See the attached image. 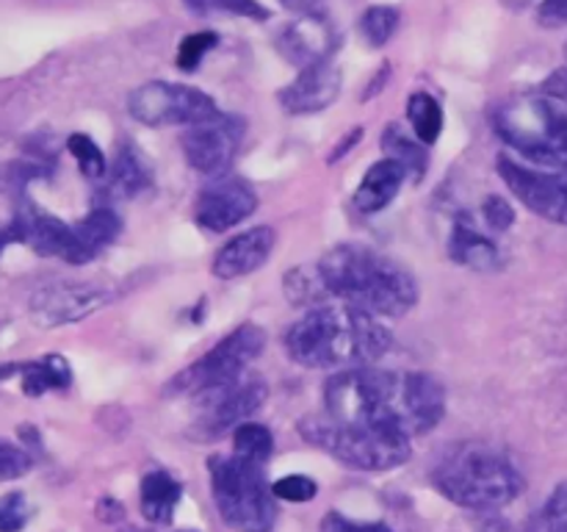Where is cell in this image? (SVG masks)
<instances>
[{
    "mask_svg": "<svg viewBox=\"0 0 567 532\" xmlns=\"http://www.w3.org/2000/svg\"><path fill=\"white\" fill-rule=\"evenodd\" d=\"M482 214H485V222L493 227V231H507V227L515 222L513 205H509L504 197H498V194H491V197L485 200Z\"/></svg>",
    "mask_w": 567,
    "mask_h": 532,
    "instance_id": "36",
    "label": "cell"
},
{
    "mask_svg": "<svg viewBox=\"0 0 567 532\" xmlns=\"http://www.w3.org/2000/svg\"><path fill=\"white\" fill-rule=\"evenodd\" d=\"M31 466L33 460L25 449L0 438V480H17V477L28 474Z\"/></svg>",
    "mask_w": 567,
    "mask_h": 532,
    "instance_id": "33",
    "label": "cell"
},
{
    "mask_svg": "<svg viewBox=\"0 0 567 532\" xmlns=\"http://www.w3.org/2000/svg\"><path fill=\"white\" fill-rule=\"evenodd\" d=\"M540 92H543V98L554 100V103L565 105V109H567V66H559V70H554L551 75L543 81Z\"/></svg>",
    "mask_w": 567,
    "mask_h": 532,
    "instance_id": "38",
    "label": "cell"
},
{
    "mask_svg": "<svg viewBox=\"0 0 567 532\" xmlns=\"http://www.w3.org/2000/svg\"><path fill=\"white\" fill-rule=\"evenodd\" d=\"M286 349L308 369H341V366L374 364L391 349V330L380 316L354 305H319L310 308L286 332Z\"/></svg>",
    "mask_w": 567,
    "mask_h": 532,
    "instance_id": "2",
    "label": "cell"
},
{
    "mask_svg": "<svg viewBox=\"0 0 567 532\" xmlns=\"http://www.w3.org/2000/svg\"><path fill=\"white\" fill-rule=\"evenodd\" d=\"M66 147H70V153L75 155V161H78V166H81L83 175L92 177V181L105 177L109 164H105L103 150H100L97 144L86 136V133H72L70 142H66Z\"/></svg>",
    "mask_w": 567,
    "mask_h": 532,
    "instance_id": "29",
    "label": "cell"
},
{
    "mask_svg": "<svg viewBox=\"0 0 567 532\" xmlns=\"http://www.w3.org/2000/svg\"><path fill=\"white\" fill-rule=\"evenodd\" d=\"M266 382L252 375H241L227 386L214 388L208 393H199L203 399V430L208 436H221L227 430H238L249 416L258 413L266 402Z\"/></svg>",
    "mask_w": 567,
    "mask_h": 532,
    "instance_id": "12",
    "label": "cell"
},
{
    "mask_svg": "<svg viewBox=\"0 0 567 532\" xmlns=\"http://www.w3.org/2000/svg\"><path fill=\"white\" fill-rule=\"evenodd\" d=\"M266 347V332L255 325H241L221 338L214 349L203 355L197 364L183 369L181 375L172 377L169 391L175 393H208L214 388L227 386L238 380Z\"/></svg>",
    "mask_w": 567,
    "mask_h": 532,
    "instance_id": "8",
    "label": "cell"
},
{
    "mask_svg": "<svg viewBox=\"0 0 567 532\" xmlns=\"http://www.w3.org/2000/svg\"><path fill=\"white\" fill-rule=\"evenodd\" d=\"M408 116L413 122L415 139L421 144H435L437 136L443 131V111L432 94L415 92L408 103Z\"/></svg>",
    "mask_w": 567,
    "mask_h": 532,
    "instance_id": "25",
    "label": "cell"
},
{
    "mask_svg": "<svg viewBox=\"0 0 567 532\" xmlns=\"http://www.w3.org/2000/svg\"><path fill=\"white\" fill-rule=\"evenodd\" d=\"M404 175H408V172H404V166L396 164V161H377V164L365 172L358 192H354V205H358V211L374 214V211H382L385 205H391V200L396 197L399 188H402Z\"/></svg>",
    "mask_w": 567,
    "mask_h": 532,
    "instance_id": "20",
    "label": "cell"
},
{
    "mask_svg": "<svg viewBox=\"0 0 567 532\" xmlns=\"http://www.w3.org/2000/svg\"><path fill=\"white\" fill-rule=\"evenodd\" d=\"M181 502V482L166 471H153L142 480V510L155 524H166Z\"/></svg>",
    "mask_w": 567,
    "mask_h": 532,
    "instance_id": "21",
    "label": "cell"
},
{
    "mask_svg": "<svg viewBox=\"0 0 567 532\" xmlns=\"http://www.w3.org/2000/svg\"><path fill=\"white\" fill-rule=\"evenodd\" d=\"M449 249H452V258L457 264L474 266V269H487V266H493L498 260L496 244L482 236L471 222H457Z\"/></svg>",
    "mask_w": 567,
    "mask_h": 532,
    "instance_id": "22",
    "label": "cell"
},
{
    "mask_svg": "<svg viewBox=\"0 0 567 532\" xmlns=\"http://www.w3.org/2000/svg\"><path fill=\"white\" fill-rule=\"evenodd\" d=\"M150 177L144 172L142 161L136 158V153L127 147L120 150L116 155L114 166H111V177H109V188L116 194V197H136L142 188H147Z\"/></svg>",
    "mask_w": 567,
    "mask_h": 532,
    "instance_id": "26",
    "label": "cell"
},
{
    "mask_svg": "<svg viewBox=\"0 0 567 532\" xmlns=\"http://www.w3.org/2000/svg\"><path fill=\"white\" fill-rule=\"evenodd\" d=\"M299 432L310 443L347 463L349 469L388 471L410 458V438L402 432L382 430V427L347 424L330 416H310L299 421Z\"/></svg>",
    "mask_w": 567,
    "mask_h": 532,
    "instance_id": "6",
    "label": "cell"
},
{
    "mask_svg": "<svg viewBox=\"0 0 567 532\" xmlns=\"http://www.w3.org/2000/svg\"><path fill=\"white\" fill-rule=\"evenodd\" d=\"M446 410V391L421 371L358 369L330 377L324 386V416L347 424H369L402 436H424Z\"/></svg>",
    "mask_w": 567,
    "mask_h": 532,
    "instance_id": "1",
    "label": "cell"
},
{
    "mask_svg": "<svg viewBox=\"0 0 567 532\" xmlns=\"http://www.w3.org/2000/svg\"><path fill=\"white\" fill-rule=\"evenodd\" d=\"M321 532H391L388 524H365V521H352L341 513H327L321 521Z\"/></svg>",
    "mask_w": 567,
    "mask_h": 532,
    "instance_id": "37",
    "label": "cell"
},
{
    "mask_svg": "<svg viewBox=\"0 0 567 532\" xmlns=\"http://www.w3.org/2000/svg\"><path fill=\"white\" fill-rule=\"evenodd\" d=\"M258 208L252 186L236 177H216L210 186L199 192L197 200V222L205 231H230L238 222L247 219Z\"/></svg>",
    "mask_w": 567,
    "mask_h": 532,
    "instance_id": "14",
    "label": "cell"
},
{
    "mask_svg": "<svg viewBox=\"0 0 567 532\" xmlns=\"http://www.w3.org/2000/svg\"><path fill=\"white\" fill-rule=\"evenodd\" d=\"M188 9L194 14H210V11H230V14L255 17V20H266L269 11L258 3V0H186Z\"/></svg>",
    "mask_w": 567,
    "mask_h": 532,
    "instance_id": "31",
    "label": "cell"
},
{
    "mask_svg": "<svg viewBox=\"0 0 567 532\" xmlns=\"http://www.w3.org/2000/svg\"><path fill=\"white\" fill-rule=\"evenodd\" d=\"M282 6H288V9H308L310 3H313V0H280Z\"/></svg>",
    "mask_w": 567,
    "mask_h": 532,
    "instance_id": "40",
    "label": "cell"
},
{
    "mask_svg": "<svg viewBox=\"0 0 567 532\" xmlns=\"http://www.w3.org/2000/svg\"><path fill=\"white\" fill-rule=\"evenodd\" d=\"M537 17H540L543 25H548V28L565 25V22H567V0H543Z\"/></svg>",
    "mask_w": 567,
    "mask_h": 532,
    "instance_id": "39",
    "label": "cell"
},
{
    "mask_svg": "<svg viewBox=\"0 0 567 532\" xmlns=\"http://www.w3.org/2000/svg\"><path fill=\"white\" fill-rule=\"evenodd\" d=\"M31 519V508L22 493H6L0 499V532H20Z\"/></svg>",
    "mask_w": 567,
    "mask_h": 532,
    "instance_id": "32",
    "label": "cell"
},
{
    "mask_svg": "<svg viewBox=\"0 0 567 532\" xmlns=\"http://www.w3.org/2000/svg\"><path fill=\"white\" fill-rule=\"evenodd\" d=\"M327 294L374 316H402L419 303V283L404 266L360 244H338L316 266Z\"/></svg>",
    "mask_w": 567,
    "mask_h": 532,
    "instance_id": "3",
    "label": "cell"
},
{
    "mask_svg": "<svg viewBox=\"0 0 567 532\" xmlns=\"http://www.w3.org/2000/svg\"><path fill=\"white\" fill-rule=\"evenodd\" d=\"M22 386L31 397H39L50 388H66L70 386V366L59 355H48L44 360L22 366Z\"/></svg>",
    "mask_w": 567,
    "mask_h": 532,
    "instance_id": "24",
    "label": "cell"
},
{
    "mask_svg": "<svg viewBox=\"0 0 567 532\" xmlns=\"http://www.w3.org/2000/svg\"><path fill=\"white\" fill-rule=\"evenodd\" d=\"M127 111H131L133 120L153 127H192L197 122H205L219 114L214 98H208V94L194 86L166 81H153L133 89L131 98H127Z\"/></svg>",
    "mask_w": 567,
    "mask_h": 532,
    "instance_id": "9",
    "label": "cell"
},
{
    "mask_svg": "<svg viewBox=\"0 0 567 532\" xmlns=\"http://www.w3.org/2000/svg\"><path fill=\"white\" fill-rule=\"evenodd\" d=\"M399 28V11L391 9V6H374L363 14L360 20V31H363L365 42L374 44V48H382V44L391 42V37Z\"/></svg>",
    "mask_w": 567,
    "mask_h": 532,
    "instance_id": "28",
    "label": "cell"
},
{
    "mask_svg": "<svg viewBox=\"0 0 567 532\" xmlns=\"http://www.w3.org/2000/svg\"><path fill=\"white\" fill-rule=\"evenodd\" d=\"M120 216L111 208H94L92 214L83 216L81 222L72 225V242L66 249L64 260L70 264H86V260L97 258L109 244H114V238L120 236Z\"/></svg>",
    "mask_w": 567,
    "mask_h": 532,
    "instance_id": "19",
    "label": "cell"
},
{
    "mask_svg": "<svg viewBox=\"0 0 567 532\" xmlns=\"http://www.w3.org/2000/svg\"><path fill=\"white\" fill-rule=\"evenodd\" d=\"M382 150H385L388 158L396 161V164H402L404 172H408V175H413L415 181H421V177H424L426 150L421 147L419 139H410L399 125L388 127L385 136H382Z\"/></svg>",
    "mask_w": 567,
    "mask_h": 532,
    "instance_id": "23",
    "label": "cell"
},
{
    "mask_svg": "<svg viewBox=\"0 0 567 532\" xmlns=\"http://www.w3.org/2000/svg\"><path fill=\"white\" fill-rule=\"evenodd\" d=\"M341 94V70L332 61L305 66L297 81L288 83L280 92V103L291 114H319L332 105Z\"/></svg>",
    "mask_w": 567,
    "mask_h": 532,
    "instance_id": "15",
    "label": "cell"
},
{
    "mask_svg": "<svg viewBox=\"0 0 567 532\" xmlns=\"http://www.w3.org/2000/svg\"><path fill=\"white\" fill-rule=\"evenodd\" d=\"M233 449H236L233 452L236 458L264 466V460H269L271 449H275V438H271L269 427L247 421V424H241L233 432Z\"/></svg>",
    "mask_w": 567,
    "mask_h": 532,
    "instance_id": "27",
    "label": "cell"
},
{
    "mask_svg": "<svg viewBox=\"0 0 567 532\" xmlns=\"http://www.w3.org/2000/svg\"><path fill=\"white\" fill-rule=\"evenodd\" d=\"M216 44H219V37H216L214 31L192 33V37L183 39L181 50H177V66H181L183 72H194L199 64H203L205 53L214 50Z\"/></svg>",
    "mask_w": 567,
    "mask_h": 532,
    "instance_id": "30",
    "label": "cell"
},
{
    "mask_svg": "<svg viewBox=\"0 0 567 532\" xmlns=\"http://www.w3.org/2000/svg\"><path fill=\"white\" fill-rule=\"evenodd\" d=\"M244 139V120L233 114H216L210 120L197 122L183 133L181 144L186 161L199 175L221 177L236 161L238 147Z\"/></svg>",
    "mask_w": 567,
    "mask_h": 532,
    "instance_id": "10",
    "label": "cell"
},
{
    "mask_svg": "<svg viewBox=\"0 0 567 532\" xmlns=\"http://www.w3.org/2000/svg\"><path fill=\"white\" fill-rule=\"evenodd\" d=\"M496 131L532 164L567 166V114L543 94H520L496 111Z\"/></svg>",
    "mask_w": 567,
    "mask_h": 532,
    "instance_id": "5",
    "label": "cell"
},
{
    "mask_svg": "<svg viewBox=\"0 0 567 532\" xmlns=\"http://www.w3.org/2000/svg\"><path fill=\"white\" fill-rule=\"evenodd\" d=\"M210 488L221 519L236 532H269L277 519L275 493L264 469L241 458H210Z\"/></svg>",
    "mask_w": 567,
    "mask_h": 532,
    "instance_id": "7",
    "label": "cell"
},
{
    "mask_svg": "<svg viewBox=\"0 0 567 532\" xmlns=\"http://www.w3.org/2000/svg\"><path fill=\"white\" fill-rule=\"evenodd\" d=\"M111 303V291L92 283H50L31 297V316L42 327L72 325Z\"/></svg>",
    "mask_w": 567,
    "mask_h": 532,
    "instance_id": "13",
    "label": "cell"
},
{
    "mask_svg": "<svg viewBox=\"0 0 567 532\" xmlns=\"http://www.w3.org/2000/svg\"><path fill=\"white\" fill-rule=\"evenodd\" d=\"M507 6H513V9H524L526 3H532V0H504Z\"/></svg>",
    "mask_w": 567,
    "mask_h": 532,
    "instance_id": "41",
    "label": "cell"
},
{
    "mask_svg": "<svg viewBox=\"0 0 567 532\" xmlns=\"http://www.w3.org/2000/svg\"><path fill=\"white\" fill-rule=\"evenodd\" d=\"M338 48V33L332 22L321 14H308L288 25L280 37V50L291 64L313 66L330 61Z\"/></svg>",
    "mask_w": 567,
    "mask_h": 532,
    "instance_id": "16",
    "label": "cell"
},
{
    "mask_svg": "<svg viewBox=\"0 0 567 532\" xmlns=\"http://www.w3.org/2000/svg\"><path fill=\"white\" fill-rule=\"evenodd\" d=\"M11 231H14L17 242H25L39 255H59V258H64L72 242V225H64L61 219L33 208V205H25L17 214Z\"/></svg>",
    "mask_w": 567,
    "mask_h": 532,
    "instance_id": "18",
    "label": "cell"
},
{
    "mask_svg": "<svg viewBox=\"0 0 567 532\" xmlns=\"http://www.w3.org/2000/svg\"><path fill=\"white\" fill-rule=\"evenodd\" d=\"M275 249V231L269 225H258L230 238L214 258V275L221 280H236L260 269Z\"/></svg>",
    "mask_w": 567,
    "mask_h": 532,
    "instance_id": "17",
    "label": "cell"
},
{
    "mask_svg": "<svg viewBox=\"0 0 567 532\" xmlns=\"http://www.w3.org/2000/svg\"><path fill=\"white\" fill-rule=\"evenodd\" d=\"M432 482L460 508L491 510L509 504L524 488V477L507 454L487 443H457L432 471Z\"/></svg>",
    "mask_w": 567,
    "mask_h": 532,
    "instance_id": "4",
    "label": "cell"
},
{
    "mask_svg": "<svg viewBox=\"0 0 567 532\" xmlns=\"http://www.w3.org/2000/svg\"><path fill=\"white\" fill-rule=\"evenodd\" d=\"M540 532H567V482L548 497L540 513Z\"/></svg>",
    "mask_w": 567,
    "mask_h": 532,
    "instance_id": "34",
    "label": "cell"
},
{
    "mask_svg": "<svg viewBox=\"0 0 567 532\" xmlns=\"http://www.w3.org/2000/svg\"><path fill=\"white\" fill-rule=\"evenodd\" d=\"M498 172L509 192L520 200L537 216L557 225H567V166L563 170H535V166L518 164L515 158L502 155Z\"/></svg>",
    "mask_w": 567,
    "mask_h": 532,
    "instance_id": "11",
    "label": "cell"
},
{
    "mask_svg": "<svg viewBox=\"0 0 567 532\" xmlns=\"http://www.w3.org/2000/svg\"><path fill=\"white\" fill-rule=\"evenodd\" d=\"M316 482L305 474H291V477H282L271 485V493L277 499H286V502H310L316 497Z\"/></svg>",
    "mask_w": 567,
    "mask_h": 532,
    "instance_id": "35",
    "label": "cell"
}]
</instances>
